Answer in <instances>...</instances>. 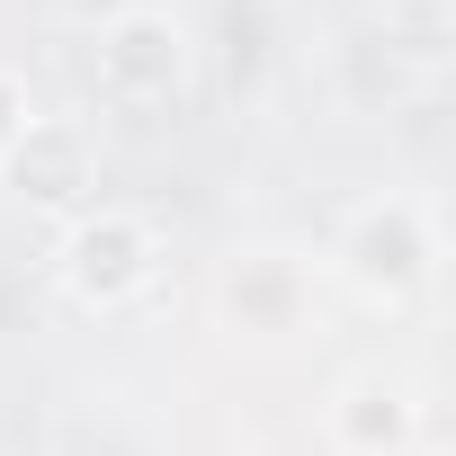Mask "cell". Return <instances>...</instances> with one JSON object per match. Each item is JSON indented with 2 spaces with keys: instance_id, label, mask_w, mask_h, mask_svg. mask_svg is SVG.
Listing matches in <instances>:
<instances>
[{
  "instance_id": "cell-1",
  "label": "cell",
  "mask_w": 456,
  "mask_h": 456,
  "mask_svg": "<svg viewBox=\"0 0 456 456\" xmlns=\"http://www.w3.org/2000/svg\"><path fill=\"white\" fill-rule=\"evenodd\" d=\"M99 90H108L126 117H143V108L179 99V28H170V19H152V10L117 19V28H108V45H99Z\"/></svg>"
},
{
  "instance_id": "cell-2",
  "label": "cell",
  "mask_w": 456,
  "mask_h": 456,
  "mask_svg": "<svg viewBox=\"0 0 456 456\" xmlns=\"http://www.w3.org/2000/svg\"><path fill=\"white\" fill-rule=\"evenodd\" d=\"M63 278H72L81 296H99V305L134 296V287L152 278V242H143V224H126V215L81 224V233H72V260H63Z\"/></svg>"
},
{
  "instance_id": "cell-3",
  "label": "cell",
  "mask_w": 456,
  "mask_h": 456,
  "mask_svg": "<svg viewBox=\"0 0 456 456\" xmlns=\"http://www.w3.org/2000/svg\"><path fill=\"white\" fill-rule=\"evenodd\" d=\"M10 170H19L28 197H72V188H81V143H72L63 126H28V134L10 143Z\"/></svg>"
},
{
  "instance_id": "cell-4",
  "label": "cell",
  "mask_w": 456,
  "mask_h": 456,
  "mask_svg": "<svg viewBox=\"0 0 456 456\" xmlns=\"http://www.w3.org/2000/svg\"><path fill=\"white\" fill-rule=\"evenodd\" d=\"M0 143H19V99L0 90Z\"/></svg>"
}]
</instances>
